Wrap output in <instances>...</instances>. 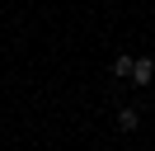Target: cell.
<instances>
[{"mask_svg": "<svg viewBox=\"0 0 155 151\" xmlns=\"http://www.w3.org/2000/svg\"><path fill=\"white\" fill-rule=\"evenodd\" d=\"M150 76H155V61H150V57H141V61H132V80H136V85H146Z\"/></svg>", "mask_w": 155, "mask_h": 151, "instance_id": "1", "label": "cell"}, {"mask_svg": "<svg viewBox=\"0 0 155 151\" xmlns=\"http://www.w3.org/2000/svg\"><path fill=\"white\" fill-rule=\"evenodd\" d=\"M113 76H132V57H117V61H113Z\"/></svg>", "mask_w": 155, "mask_h": 151, "instance_id": "3", "label": "cell"}, {"mask_svg": "<svg viewBox=\"0 0 155 151\" xmlns=\"http://www.w3.org/2000/svg\"><path fill=\"white\" fill-rule=\"evenodd\" d=\"M117 128H122V132H136V128H141V113H136V109H122V113H117Z\"/></svg>", "mask_w": 155, "mask_h": 151, "instance_id": "2", "label": "cell"}]
</instances>
